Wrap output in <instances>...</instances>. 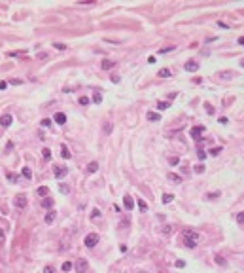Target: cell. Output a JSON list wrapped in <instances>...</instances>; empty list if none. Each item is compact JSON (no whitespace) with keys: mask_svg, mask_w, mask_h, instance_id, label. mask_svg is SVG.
<instances>
[{"mask_svg":"<svg viewBox=\"0 0 244 273\" xmlns=\"http://www.w3.org/2000/svg\"><path fill=\"white\" fill-rule=\"evenodd\" d=\"M184 239H185V247L187 249H193V247H197V243H199V233L193 232V230H184Z\"/></svg>","mask_w":244,"mask_h":273,"instance_id":"cell-1","label":"cell"},{"mask_svg":"<svg viewBox=\"0 0 244 273\" xmlns=\"http://www.w3.org/2000/svg\"><path fill=\"white\" fill-rule=\"evenodd\" d=\"M99 241H100L99 233H87V235H85V239H83V245H85V247H89V249H93V247H97V245H99Z\"/></svg>","mask_w":244,"mask_h":273,"instance_id":"cell-2","label":"cell"},{"mask_svg":"<svg viewBox=\"0 0 244 273\" xmlns=\"http://www.w3.org/2000/svg\"><path fill=\"white\" fill-rule=\"evenodd\" d=\"M74 268H76L78 273H85L87 268H89V262H87V260H83V258H80V260L76 262V266H74Z\"/></svg>","mask_w":244,"mask_h":273,"instance_id":"cell-3","label":"cell"},{"mask_svg":"<svg viewBox=\"0 0 244 273\" xmlns=\"http://www.w3.org/2000/svg\"><path fill=\"white\" fill-rule=\"evenodd\" d=\"M27 205H28V201H27L25 196H17L15 197V207H17V209H25Z\"/></svg>","mask_w":244,"mask_h":273,"instance_id":"cell-4","label":"cell"},{"mask_svg":"<svg viewBox=\"0 0 244 273\" xmlns=\"http://www.w3.org/2000/svg\"><path fill=\"white\" fill-rule=\"evenodd\" d=\"M53 175H55V178H64L68 175V169L66 167H55Z\"/></svg>","mask_w":244,"mask_h":273,"instance_id":"cell-5","label":"cell"},{"mask_svg":"<svg viewBox=\"0 0 244 273\" xmlns=\"http://www.w3.org/2000/svg\"><path fill=\"white\" fill-rule=\"evenodd\" d=\"M184 68L187 72H195V70H199V63H197V61H187V63L184 65Z\"/></svg>","mask_w":244,"mask_h":273,"instance_id":"cell-6","label":"cell"},{"mask_svg":"<svg viewBox=\"0 0 244 273\" xmlns=\"http://www.w3.org/2000/svg\"><path fill=\"white\" fill-rule=\"evenodd\" d=\"M0 123H2V127H9V125L14 123V118H11L9 114H4V116L0 118Z\"/></svg>","mask_w":244,"mask_h":273,"instance_id":"cell-7","label":"cell"},{"mask_svg":"<svg viewBox=\"0 0 244 273\" xmlns=\"http://www.w3.org/2000/svg\"><path fill=\"white\" fill-rule=\"evenodd\" d=\"M123 205H125L127 211H132V209H135V201H132V197H129V196L123 197Z\"/></svg>","mask_w":244,"mask_h":273,"instance_id":"cell-8","label":"cell"},{"mask_svg":"<svg viewBox=\"0 0 244 273\" xmlns=\"http://www.w3.org/2000/svg\"><path fill=\"white\" fill-rule=\"evenodd\" d=\"M53 120H55V123H59V125H64V123H66V116H64L63 112H57L53 116Z\"/></svg>","mask_w":244,"mask_h":273,"instance_id":"cell-9","label":"cell"},{"mask_svg":"<svg viewBox=\"0 0 244 273\" xmlns=\"http://www.w3.org/2000/svg\"><path fill=\"white\" fill-rule=\"evenodd\" d=\"M203 133H204V127H203V125H199V127H193V129H191V136H193L195 141H197V136H201Z\"/></svg>","mask_w":244,"mask_h":273,"instance_id":"cell-10","label":"cell"},{"mask_svg":"<svg viewBox=\"0 0 244 273\" xmlns=\"http://www.w3.org/2000/svg\"><path fill=\"white\" fill-rule=\"evenodd\" d=\"M146 118H148V122H159V120H161V114L151 112V110H149V112L146 114Z\"/></svg>","mask_w":244,"mask_h":273,"instance_id":"cell-11","label":"cell"},{"mask_svg":"<svg viewBox=\"0 0 244 273\" xmlns=\"http://www.w3.org/2000/svg\"><path fill=\"white\" fill-rule=\"evenodd\" d=\"M55 216H57V213H55V211H49V213L44 216V222H45V224H53Z\"/></svg>","mask_w":244,"mask_h":273,"instance_id":"cell-12","label":"cell"},{"mask_svg":"<svg viewBox=\"0 0 244 273\" xmlns=\"http://www.w3.org/2000/svg\"><path fill=\"white\" fill-rule=\"evenodd\" d=\"M61 156H63L64 159H70V158H72V154H70V150H68L66 144H61Z\"/></svg>","mask_w":244,"mask_h":273,"instance_id":"cell-13","label":"cell"},{"mask_svg":"<svg viewBox=\"0 0 244 273\" xmlns=\"http://www.w3.org/2000/svg\"><path fill=\"white\" fill-rule=\"evenodd\" d=\"M167 178H168L170 182H174V184H182V177H178L176 173H168Z\"/></svg>","mask_w":244,"mask_h":273,"instance_id":"cell-14","label":"cell"},{"mask_svg":"<svg viewBox=\"0 0 244 273\" xmlns=\"http://www.w3.org/2000/svg\"><path fill=\"white\" fill-rule=\"evenodd\" d=\"M157 76H159V78H170V76H172V72L168 70V68H161V70L157 72Z\"/></svg>","mask_w":244,"mask_h":273,"instance_id":"cell-15","label":"cell"},{"mask_svg":"<svg viewBox=\"0 0 244 273\" xmlns=\"http://www.w3.org/2000/svg\"><path fill=\"white\" fill-rule=\"evenodd\" d=\"M99 171V163L97 161H91L89 165H87V173H97Z\"/></svg>","mask_w":244,"mask_h":273,"instance_id":"cell-16","label":"cell"},{"mask_svg":"<svg viewBox=\"0 0 244 273\" xmlns=\"http://www.w3.org/2000/svg\"><path fill=\"white\" fill-rule=\"evenodd\" d=\"M36 192H38V196L45 197V196H47V194H49V188H47V186H40V188H38Z\"/></svg>","mask_w":244,"mask_h":273,"instance_id":"cell-17","label":"cell"},{"mask_svg":"<svg viewBox=\"0 0 244 273\" xmlns=\"http://www.w3.org/2000/svg\"><path fill=\"white\" fill-rule=\"evenodd\" d=\"M42 207H44V209H51V207H53V199H49V197H45V199L42 201Z\"/></svg>","mask_w":244,"mask_h":273,"instance_id":"cell-18","label":"cell"},{"mask_svg":"<svg viewBox=\"0 0 244 273\" xmlns=\"http://www.w3.org/2000/svg\"><path fill=\"white\" fill-rule=\"evenodd\" d=\"M157 108H159V110H167V108H170V103H167V101H159V103H157Z\"/></svg>","mask_w":244,"mask_h":273,"instance_id":"cell-19","label":"cell"},{"mask_svg":"<svg viewBox=\"0 0 244 273\" xmlns=\"http://www.w3.org/2000/svg\"><path fill=\"white\" fill-rule=\"evenodd\" d=\"M222 150H223L222 146H212V148L208 150V154H210V156H218V154H220V152H222Z\"/></svg>","mask_w":244,"mask_h":273,"instance_id":"cell-20","label":"cell"},{"mask_svg":"<svg viewBox=\"0 0 244 273\" xmlns=\"http://www.w3.org/2000/svg\"><path fill=\"white\" fill-rule=\"evenodd\" d=\"M204 171H206V167H204L203 163H201V165H195V167H193V173H197V175H203Z\"/></svg>","mask_w":244,"mask_h":273,"instance_id":"cell-21","label":"cell"},{"mask_svg":"<svg viewBox=\"0 0 244 273\" xmlns=\"http://www.w3.org/2000/svg\"><path fill=\"white\" fill-rule=\"evenodd\" d=\"M42 156H44L45 161H51V150L49 148H44V150H42Z\"/></svg>","mask_w":244,"mask_h":273,"instance_id":"cell-22","label":"cell"},{"mask_svg":"<svg viewBox=\"0 0 244 273\" xmlns=\"http://www.w3.org/2000/svg\"><path fill=\"white\" fill-rule=\"evenodd\" d=\"M59 192L66 196V194H70V186L68 184H59Z\"/></svg>","mask_w":244,"mask_h":273,"instance_id":"cell-23","label":"cell"},{"mask_svg":"<svg viewBox=\"0 0 244 273\" xmlns=\"http://www.w3.org/2000/svg\"><path fill=\"white\" fill-rule=\"evenodd\" d=\"M23 177H25V178H28V180H30V178H32V171H30V169H28V167H23Z\"/></svg>","mask_w":244,"mask_h":273,"instance_id":"cell-24","label":"cell"},{"mask_svg":"<svg viewBox=\"0 0 244 273\" xmlns=\"http://www.w3.org/2000/svg\"><path fill=\"white\" fill-rule=\"evenodd\" d=\"M174 199V196H172V194H163V203H170V201Z\"/></svg>","mask_w":244,"mask_h":273,"instance_id":"cell-25","label":"cell"},{"mask_svg":"<svg viewBox=\"0 0 244 273\" xmlns=\"http://www.w3.org/2000/svg\"><path fill=\"white\" fill-rule=\"evenodd\" d=\"M216 264H218V266H222V268H225V266H227V262L223 260V256H220V254H218V256H216Z\"/></svg>","mask_w":244,"mask_h":273,"instance_id":"cell-26","label":"cell"},{"mask_svg":"<svg viewBox=\"0 0 244 273\" xmlns=\"http://www.w3.org/2000/svg\"><path fill=\"white\" fill-rule=\"evenodd\" d=\"M102 131H104V135H110L112 133V123H104V127H102Z\"/></svg>","mask_w":244,"mask_h":273,"instance_id":"cell-27","label":"cell"},{"mask_svg":"<svg viewBox=\"0 0 244 273\" xmlns=\"http://www.w3.org/2000/svg\"><path fill=\"white\" fill-rule=\"evenodd\" d=\"M100 67H102L104 70H108V68H112V67H114V63H112V61H108V59H106V61H102V65H100Z\"/></svg>","mask_w":244,"mask_h":273,"instance_id":"cell-28","label":"cell"},{"mask_svg":"<svg viewBox=\"0 0 244 273\" xmlns=\"http://www.w3.org/2000/svg\"><path fill=\"white\" fill-rule=\"evenodd\" d=\"M93 103H95V105H100V103H102V95H100V93H95V95H93Z\"/></svg>","mask_w":244,"mask_h":273,"instance_id":"cell-29","label":"cell"},{"mask_svg":"<svg viewBox=\"0 0 244 273\" xmlns=\"http://www.w3.org/2000/svg\"><path fill=\"white\" fill-rule=\"evenodd\" d=\"M222 196V192H210V194H206V199H214V197H220Z\"/></svg>","mask_w":244,"mask_h":273,"instance_id":"cell-30","label":"cell"},{"mask_svg":"<svg viewBox=\"0 0 244 273\" xmlns=\"http://www.w3.org/2000/svg\"><path fill=\"white\" fill-rule=\"evenodd\" d=\"M40 125H42V127H51V120L49 118H44L40 122Z\"/></svg>","mask_w":244,"mask_h":273,"instance_id":"cell-31","label":"cell"},{"mask_svg":"<svg viewBox=\"0 0 244 273\" xmlns=\"http://www.w3.org/2000/svg\"><path fill=\"white\" fill-rule=\"evenodd\" d=\"M72 268H74L72 262H64V264H63V271H70Z\"/></svg>","mask_w":244,"mask_h":273,"instance_id":"cell-32","label":"cell"},{"mask_svg":"<svg viewBox=\"0 0 244 273\" xmlns=\"http://www.w3.org/2000/svg\"><path fill=\"white\" fill-rule=\"evenodd\" d=\"M80 105L81 106H87V105H89V97H80Z\"/></svg>","mask_w":244,"mask_h":273,"instance_id":"cell-33","label":"cell"},{"mask_svg":"<svg viewBox=\"0 0 244 273\" xmlns=\"http://www.w3.org/2000/svg\"><path fill=\"white\" fill-rule=\"evenodd\" d=\"M91 218H100V211L99 209H93V211H91Z\"/></svg>","mask_w":244,"mask_h":273,"instance_id":"cell-34","label":"cell"},{"mask_svg":"<svg viewBox=\"0 0 244 273\" xmlns=\"http://www.w3.org/2000/svg\"><path fill=\"white\" fill-rule=\"evenodd\" d=\"M197 158H199V159H204V158H206V152L199 148V150H197Z\"/></svg>","mask_w":244,"mask_h":273,"instance_id":"cell-35","label":"cell"},{"mask_svg":"<svg viewBox=\"0 0 244 273\" xmlns=\"http://www.w3.org/2000/svg\"><path fill=\"white\" fill-rule=\"evenodd\" d=\"M237 222H239V224H244V211L237 214Z\"/></svg>","mask_w":244,"mask_h":273,"instance_id":"cell-36","label":"cell"},{"mask_svg":"<svg viewBox=\"0 0 244 273\" xmlns=\"http://www.w3.org/2000/svg\"><path fill=\"white\" fill-rule=\"evenodd\" d=\"M174 266L182 269V268H185V262H184V260H176V262H174Z\"/></svg>","mask_w":244,"mask_h":273,"instance_id":"cell-37","label":"cell"},{"mask_svg":"<svg viewBox=\"0 0 244 273\" xmlns=\"http://www.w3.org/2000/svg\"><path fill=\"white\" fill-rule=\"evenodd\" d=\"M138 207H140V211H148V205H146L142 199H138Z\"/></svg>","mask_w":244,"mask_h":273,"instance_id":"cell-38","label":"cell"},{"mask_svg":"<svg viewBox=\"0 0 244 273\" xmlns=\"http://www.w3.org/2000/svg\"><path fill=\"white\" fill-rule=\"evenodd\" d=\"M6 177H8V180H9V182H17V177H15L14 173H8Z\"/></svg>","mask_w":244,"mask_h":273,"instance_id":"cell-39","label":"cell"},{"mask_svg":"<svg viewBox=\"0 0 244 273\" xmlns=\"http://www.w3.org/2000/svg\"><path fill=\"white\" fill-rule=\"evenodd\" d=\"M53 48H55V50H61V51L66 50V46H64V44H59V42H57V44H53Z\"/></svg>","mask_w":244,"mask_h":273,"instance_id":"cell-40","label":"cell"},{"mask_svg":"<svg viewBox=\"0 0 244 273\" xmlns=\"http://www.w3.org/2000/svg\"><path fill=\"white\" fill-rule=\"evenodd\" d=\"M172 50H174L172 46H168V48H161V50H159V53H167V51H172Z\"/></svg>","mask_w":244,"mask_h":273,"instance_id":"cell-41","label":"cell"},{"mask_svg":"<svg viewBox=\"0 0 244 273\" xmlns=\"http://www.w3.org/2000/svg\"><path fill=\"white\" fill-rule=\"evenodd\" d=\"M44 273H55V269H53V266H45V269H44Z\"/></svg>","mask_w":244,"mask_h":273,"instance_id":"cell-42","label":"cell"},{"mask_svg":"<svg viewBox=\"0 0 244 273\" xmlns=\"http://www.w3.org/2000/svg\"><path fill=\"white\" fill-rule=\"evenodd\" d=\"M218 27H222V29H229V25H227V23H223V21H218Z\"/></svg>","mask_w":244,"mask_h":273,"instance_id":"cell-43","label":"cell"},{"mask_svg":"<svg viewBox=\"0 0 244 273\" xmlns=\"http://www.w3.org/2000/svg\"><path fill=\"white\" fill-rule=\"evenodd\" d=\"M163 232H165V233H167V235H168V233L172 232V227H170V226H165V227H163Z\"/></svg>","mask_w":244,"mask_h":273,"instance_id":"cell-44","label":"cell"},{"mask_svg":"<svg viewBox=\"0 0 244 273\" xmlns=\"http://www.w3.org/2000/svg\"><path fill=\"white\" fill-rule=\"evenodd\" d=\"M220 76L222 78H231V72H220Z\"/></svg>","mask_w":244,"mask_h":273,"instance_id":"cell-45","label":"cell"},{"mask_svg":"<svg viewBox=\"0 0 244 273\" xmlns=\"http://www.w3.org/2000/svg\"><path fill=\"white\" fill-rule=\"evenodd\" d=\"M6 87H8V82H0V89L4 91V89H6Z\"/></svg>","mask_w":244,"mask_h":273,"instance_id":"cell-46","label":"cell"},{"mask_svg":"<svg viewBox=\"0 0 244 273\" xmlns=\"http://www.w3.org/2000/svg\"><path fill=\"white\" fill-rule=\"evenodd\" d=\"M178 161H180L178 158H172V159H170V165H178Z\"/></svg>","mask_w":244,"mask_h":273,"instance_id":"cell-47","label":"cell"},{"mask_svg":"<svg viewBox=\"0 0 244 273\" xmlns=\"http://www.w3.org/2000/svg\"><path fill=\"white\" fill-rule=\"evenodd\" d=\"M148 63H151V65H153V63H157V61H155V57L151 55V57H148Z\"/></svg>","mask_w":244,"mask_h":273,"instance_id":"cell-48","label":"cell"},{"mask_svg":"<svg viewBox=\"0 0 244 273\" xmlns=\"http://www.w3.org/2000/svg\"><path fill=\"white\" fill-rule=\"evenodd\" d=\"M112 82L114 84H119V76H112Z\"/></svg>","mask_w":244,"mask_h":273,"instance_id":"cell-49","label":"cell"},{"mask_svg":"<svg viewBox=\"0 0 244 273\" xmlns=\"http://www.w3.org/2000/svg\"><path fill=\"white\" fill-rule=\"evenodd\" d=\"M9 84H14V86H19V84H23V82H21V80H11Z\"/></svg>","mask_w":244,"mask_h":273,"instance_id":"cell-50","label":"cell"},{"mask_svg":"<svg viewBox=\"0 0 244 273\" xmlns=\"http://www.w3.org/2000/svg\"><path fill=\"white\" fill-rule=\"evenodd\" d=\"M4 239H6V237H4V233L0 232V245H2V243H4Z\"/></svg>","mask_w":244,"mask_h":273,"instance_id":"cell-51","label":"cell"},{"mask_svg":"<svg viewBox=\"0 0 244 273\" xmlns=\"http://www.w3.org/2000/svg\"><path fill=\"white\" fill-rule=\"evenodd\" d=\"M239 44H240V46H244V36H240V38H239Z\"/></svg>","mask_w":244,"mask_h":273,"instance_id":"cell-52","label":"cell"},{"mask_svg":"<svg viewBox=\"0 0 244 273\" xmlns=\"http://www.w3.org/2000/svg\"><path fill=\"white\" fill-rule=\"evenodd\" d=\"M240 67H242V68H244V59H242V61H240Z\"/></svg>","mask_w":244,"mask_h":273,"instance_id":"cell-53","label":"cell"},{"mask_svg":"<svg viewBox=\"0 0 244 273\" xmlns=\"http://www.w3.org/2000/svg\"><path fill=\"white\" fill-rule=\"evenodd\" d=\"M140 273H146V271H140Z\"/></svg>","mask_w":244,"mask_h":273,"instance_id":"cell-54","label":"cell"}]
</instances>
